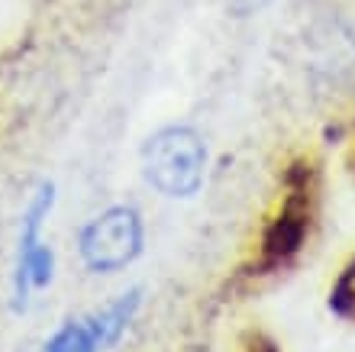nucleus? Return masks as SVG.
<instances>
[{"label":"nucleus","instance_id":"obj_1","mask_svg":"<svg viewBox=\"0 0 355 352\" xmlns=\"http://www.w3.org/2000/svg\"><path fill=\"white\" fill-rule=\"evenodd\" d=\"M207 146L191 126H165L142 146V175L165 197H194L204 185Z\"/></svg>","mask_w":355,"mask_h":352},{"label":"nucleus","instance_id":"obj_2","mask_svg":"<svg viewBox=\"0 0 355 352\" xmlns=\"http://www.w3.org/2000/svg\"><path fill=\"white\" fill-rule=\"evenodd\" d=\"M142 217L132 207H110L97 213L78 236V252L91 271L110 275L126 269L142 252Z\"/></svg>","mask_w":355,"mask_h":352},{"label":"nucleus","instance_id":"obj_3","mask_svg":"<svg viewBox=\"0 0 355 352\" xmlns=\"http://www.w3.org/2000/svg\"><path fill=\"white\" fill-rule=\"evenodd\" d=\"M52 201H55V187L42 185L36 191V197L29 201L26 213H23L19 255H17V271H13V310H23L29 291L33 287H46L52 281V271H55V255L39 240V230H42V220L49 217V210H52Z\"/></svg>","mask_w":355,"mask_h":352},{"label":"nucleus","instance_id":"obj_4","mask_svg":"<svg viewBox=\"0 0 355 352\" xmlns=\"http://www.w3.org/2000/svg\"><path fill=\"white\" fill-rule=\"evenodd\" d=\"M139 304H142V291L139 287H132V291L120 294L116 301H110L107 307H101V310L87 320V330L94 333V340H97L101 349H110V346L120 343V336L126 333V326L132 324V317H136Z\"/></svg>","mask_w":355,"mask_h":352},{"label":"nucleus","instance_id":"obj_5","mask_svg":"<svg viewBox=\"0 0 355 352\" xmlns=\"http://www.w3.org/2000/svg\"><path fill=\"white\" fill-rule=\"evenodd\" d=\"M46 352H101V346L87 330V324H65L49 340Z\"/></svg>","mask_w":355,"mask_h":352},{"label":"nucleus","instance_id":"obj_6","mask_svg":"<svg viewBox=\"0 0 355 352\" xmlns=\"http://www.w3.org/2000/svg\"><path fill=\"white\" fill-rule=\"evenodd\" d=\"M259 352H271V346H265V349H259Z\"/></svg>","mask_w":355,"mask_h":352}]
</instances>
